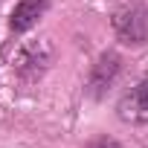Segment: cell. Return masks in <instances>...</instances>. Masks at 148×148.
Here are the masks:
<instances>
[{"instance_id":"3","label":"cell","mask_w":148,"mask_h":148,"mask_svg":"<svg viewBox=\"0 0 148 148\" xmlns=\"http://www.w3.org/2000/svg\"><path fill=\"white\" fill-rule=\"evenodd\" d=\"M116 113H119V119H125L131 125H145L148 122V76H142L136 84H131L122 93V99L116 105Z\"/></svg>"},{"instance_id":"2","label":"cell","mask_w":148,"mask_h":148,"mask_svg":"<svg viewBox=\"0 0 148 148\" xmlns=\"http://www.w3.org/2000/svg\"><path fill=\"white\" fill-rule=\"evenodd\" d=\"M113 29L122 44L128 47H142L148 41V9L142 3H131L113 15Z\"/></svg>"},{"instance_id":"4","label":"cell","mask_w":148,"mask_h":148,"mask_svg":"<svg viewBox=\"0 0 148 148\" xmlns=\"http://www.w3.org/2000/svg\"><path fill=\"white\" fill-rule=\"evenodd\" d=\"M119 70H122V58H119L116 52H102V55L96 58L93 70H90L87 93H90L93 99H102V96L113 87V82H116V76H119Z\"/></svg>"},{"instance_id":"6","label":"cell","mask_w":148,"mask_h":148,"mask_svg":"<svg viewBox=\"0 0 148 148\" xmlns=\"http://www.w3.org/2000/svg\"><path fill=\"white\" fill-rule=\"evenodd\" d=\"M90 148H122L116 139H110V136H99V139H93L90 142Z\"/></svg>"},{"instance_id":"1","label":"cell","mask_w":148,"mask_h":148,"mask_svg":"<svg viewBox=\"0 0 148 148\" xmlns=\"http://www.w3.org/2000/svg\"><path fill=\"white\" fill-rule=\"evenodd\" d=\"M52 44L47 38H38V41H26L18 52H15V73L23 84H35L44 73L49 70L52 64Z\"/></svg>"},{"instance_id":"5","label":"cell","mask_w":148,"mask_h":148,"mask_svg":"<svg viewBox=\"0 0 148 148\" xmlns=\"http://www.w3.org/2000/svg\"><path fill=\"white\" fill-rule=\"evenodd\" d=\"M47 6H49V0H21V3L15 6V12H12V18H9L12 32H26V29H32V26L41 21V15L47 12Z\"/></svg>"}]
</instances>
